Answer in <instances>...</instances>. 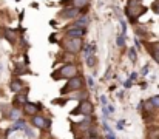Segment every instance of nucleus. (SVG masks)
<instances>
[{
    "instance_id": "nucleus-16",
    "label": "nucleus",
    "mask_w": 159,
    "mask_h": 139,
    "mask_svg": "<svg viewBox=\"0 0 159 139\" xmlns=\"http://www.w3.org/2000/svg\"><path fill=\"white\" fill-rule=\"evenodd\" d=\"M71 3H73L74 8L80 9V8H87L88 3H90V0H71Z\"/></svg>"
},
{
    "instance_id": "nucleus-19",
    "label": "nucleus",
    "mask_w": 159,
    "mask_h": 139,
    "mask_svg": "<svg viewBox=\"0 0 159 139\" xmlns=\"http://www.w3.org/2000/svg\"><path fill=\"white\" fill-rule=\"evenodd\" d=\"M5 39H8L9 44H16V34H14V31L6 30V31H5Z\"/></svg>"
},
{
    "instance_id": "nucleus-1",
    "label": "nucleus",
    "mask_w": 159,
    "mask_h": 139,
    "mask_svg": "<svg viewBox=\"0 0 159 139\" xmlns=\"http://www.w3.org/2000/svg\"><path fill=\"white\" fill-rule=\"evenodd\" d=\"M125 12H127L130 22H136V19L142 12H145V6H142L141 0H128L127 8H125Z\"/></svg>"
},
{
    "instance_id": "nucleus-8",
    "label": "nucleus",
    "mask_w": 159,
    "mask_h": 139,
    "mask_svg": "<svg viewBox=\"0 0 159 139\" xmlns=\"http://www.w3.org/2000/svg\"><path fill=\"white\" fill-rule=\"evenodd\" d=\"M79 14H80V9H77V8H74V6H71V8L68 6V8H63V9L60 11V17H63V19H66V20L77 19Z\"/></svg>"
},
{
    "instance_id": "nucleus-13",
    "label": "nucleus",
    "mask_w": 159,
    "mask_h": 139,
    "mask_svg": "<svg viewBox=\"0 0 159 139\" xmlns=\"http://www.w3.org/2000/svg\"><path fill=\"white\" fill-rule=\"evenodd\" d=\"M9 121H12V122H16L17 119H20V108H17V107H12L9 111H8V116H6Z\"/></svg>"
},
{
    "instance_id": "nucleus-34",
    "label": "nucleus",
    "mask_w": 159,
    "mask_h": 139,
    "mask_svg": "<svg viewBox=\"0 0 159 139\" xmlns=\"http://www.w3.org/2000/svg\"><path fill=\"white\" fill-rule=\"evenodd\" d=\"M134 42H136V48H134V49H141V42H139V39H136Z\"/></svg>"
},
{
    "instance_id": "nucleus-29",
    "label": "nucleus",
    "mask_w": 159,
    "mask_h": 139,
    "mask_svg": "<svg viewBox=\"0 0 159 139\" xmlns=\"http://www.w3.org/2000/svg\"><path fill=\"white\" fill-rule=\"evenodd\" d=\"M124 124H125V121L124 119H120L117 124H116V127H117V130H124Z\"/></svg>"
},
{
    "instance_id": "nucleus-10",
    "label": "nucleus",
    "mask_w": 159,
    "mask_h": 139,
    "mask_svg": "<svg viewBox=\"0 0 159 139\" xmlns=\"http://www.w3.org/2000/svg\"><path fill=\"white\" fill-rule=\"evenodd\" d=\"M90 16H87V14H84V16H79L77 17V20L73 23V26H76V28H84V30H87V26L90 25Z\"/></svg>"
},
{
    "instance_id": "nucleus-32",
    "label": "nucleus",
    "mask_w": 159,
    "mask_h": 139,
    "mask_svg": "<svg viewBox=\"0 0 159 139\" xmlns=\"http://www.w3.org/2000/svg\"><path fill=\"white\" fill-rule=\"evenodd\" d=\"M145 34H147V33H145V30H141V28L138 30V36H145Z\"/></svg>"
},
{
    "instance_id": "nucleus-21",
    "label": "nucleus",
    "mask_w": 159,
    "mask_h": 139,
    "mask_svg": "<svg viewBox=\"0 0 159 139\" xmlns=\"http://www.w3.org/2000/svg\"><path fill=\"white\" fill-rule=\"evenodd\" d=\"M116 45L119 46V48H124V46H125V36L119 34V36L116 37Z\"/></svg>"
},
{
    "instance_id": "nucleus-18",
    "label": "nucleus",
    "mask_w": 159,
    "mask_h": 139,
    "mask_svg": "<svg viewBox=\"0 0 159 139\" xmlns=\"http://www.w3.org/2000/svg\"><path fill=\"white\" fill-rule=\"evenodd\" d=\"M70 99H77V100H87L88 99V91H79L77 94H74V96H71Z\"/></svg>"
},
{
    "instance_id": "nucleus-4",
    "label": "nucleus",
    "mask_w": 159,
    "mask_h": 139,
    "mask_svg": "<svg viewBox=\"0 0 159 139\" xmlns=\"http://www.w3.org/2000/svg\"><path fill=\"white\" fill-rule=\"evenodd\" d=\"M93 110H94V107H93V104H91L90 100H82V102H80V104L77 105V108H74V110L71 111V114H82V116H91Z\"/></svg>"
},
{
    "instance_id": "nucleus-11",
    "label": "nucleus",
    "mask_w": 159,
    "mask_h": 139,
    "mask_svg": "<svg viewBox=\"0 0 159 139\" xmlns=\"http://www.w3.org/2000/svg\"><path fill=\"white\" fill-rule=\"evenodd\" d=\"M23 88H25V84H23L22 79H12L11 84H9V90L12 93H19V91H22Z\"/></svg>"
},
{
    "instance_id": "nucleus-15",
    "label": "nucleus",
    "mask_w": 159,
    "mask_h": 139,
    "mask_svg": "<svg viewBox=\"0 0 159 139\" xmlns=\"http://www.w3.org/2000/svg\"><path fill=\"white\" fill-rule=\"evenodd\" d=\"M85 62H87V65H88L90 68H93V67L96 65V54H94V53L87 54V56H85Z\"/></svg>"
},
{
    "instance_id": "nucleus-28",
    "label": "nucleus",
    "mask_w": 159,
    "mask_h": 139,
    "mask_svg": "<svg viewBox=\"0 0 159 139\" xmlns=\"http://www.w3.org/2000/svg\"><path fill=\"white\" fill-rule=\"evenodd\" d=\"M102 113H104V116H105L107 119H110V114H111V113L108 111V108H107V105H105V107H102Z\"/></svg>"
},
{
    "instance_id": "nucleus-9",
    "label": "nucleus",
    "mask_w": 159,
    "mask_h": 139,
    "mask_svg": "<svg viewBox=\"0 0 159 139\" xmlns=\"http://www.w3.org/2000/svg\"><path fill=\"white\" fill-rule=\"evenodd\" d=\"M42 104H34V102H25L23 104V111L28 114V116H34L37 114L39 110H42Z\"/></svg>"
},
{
    "instance_id": "nucleus-6",
    "label": "nucleus",
    "mask_w": 159,
    "mask_h": 139,
    "mask_svg": "<svg viewBox=\"0 0 159 139\" xmlns=\"http://www.w3.org/2000/svg\"><path fill=\"white\" fill-rule=\"evenodd\" d=\"M31 124L40 130H45V128H50L51 127V119L45 118V116H40V114H34L31 116Z\"/></svg>"
},
{
    "instance_id": "nucleus-24",
    "label": "nucleus",
    "mask_w": 159,
    "mask_h": 139,
    "mask_svg": "<svg viewBox=\"0 0 159 139\" xmlns=\"http://www.w3.org/2000/svg\"><path fill=\"white\" fill-rule=\"evenodd\" d=\"M148 73H150V67H148V65H144V67L141 68V74H142V76H147Z\"/></svg>"
},
{
    "instance_id": "nucleus-23",
    "label": "nucleus",
    "mask_w": 159,
    "mask_h": 139,
    "mask_svg": "<svg viewBox=\"0 0 159 139\" xmlns=\"http://www.w3.org/2000/svg\"><path fill=\"white\" fill-rule=\"evenodd\" d=\"M25 73H30V71H26L23 65H17L16 67V74H25Z\"/></svg>"
},
{
    "instance_id": "nucleus-2",
    "label": "nucleus",
    "mask_w": 159,
    "mask_h": 139,
    "mask_svg": "<svg viewBox=\"0 0 159 139\" xmlns=\"http://www.w3.org/2000/svg\"><path fill=\"white\" fill-rule=\"evenodd\" d=\"M51 76H53V79H71V77L77 76V68L73 63H66L57 73H53Z\"/></svg>"
},
{
    "instance_id": "nucleus-20",
    "label": "nucleus",
    "mask_w": 159,
    "mask_h": 139,
    "mask_svg": "<svg viewBox=\"0 0 159 139\" xmlns=\"http://www.w3.org/2000/svg\"><path fill=\"white\" fill-rule=\"evenodd\" d=\"M128 59L131 60V63H134L138 60V53L134 48H128Z\"/></svg>"
},
{
    "instance_id": "nucleus-5",
    "label": "nucleus",
    "mask_w": 159,
    "mask_h": 139,
    "mask_svg": "<svg viewBox=\"0 0 159 139\" xmlns=\"http://www.w3.org/2000/svg\"><path fill=\"white\" fill-rule=\"evenodd\" d=\"M82 46H84L82 39H66V40L63 42V48H65L68 53H71V54L79 53V51L82 49Z\"/></svg>"
},
{
    "instance_id": "nucleus-38",
    "label": "nucleus",
    "mask_w": 159,
    "mask_h": 139,
    "mask_svg": "<svg viewBox=\"0 0 159 139\" xmlns=\"http://www.w3.org/2000/svg\"><path fill=\"white\" fill-rule=\"evenodd\" d=\"M0 71H2V63H0Z\"/></svg>"
},
{
    "instance_id": "nucleus-7",
    "label": "nucleus",
    "mask_w": 159,
    "mask_h": 139,
    "mask_svg": "<svg viewBox=\"0 0 159 139\" xmlns=\"http://www.w3.org/2000/svg\"><path fill=\"white\" fill-rule=\"evenodd\" d=\"M85 34H87V30L84 28H76V26L66 28V39H84Z\"/></svg>"
},
{
    "instance_id": "nucleus-36",
    "label": "nucleus",
    "mask_w": 159,
    "mask_h": 139,
    "mask_svg": "<svg viewBox=\"0 0 159 139\" xmlns=\"http://www.w3.org/2000/svg\"><path fill=\"white\" fill-rule=\"evenodd\" d=\"M105 139H116L114 135H105Z\"/></svg>"
},
{
    "instance_id": "nucleus-27",
    "label": "nucleus",
    "mask_w": 159,
    "mask_h": 139,
    "mask_svg": "<svg viewBox=\"0 0 159 139\" xmlns=\"http://www.w3.org/2000/svg\"><path fill=\"white\" fill-rule=\"evenodd\" d=\"M133 84H134V82H133L131 79H127V81L124 82V87H125V88H131V87H133Z\"/></svg>"
},
{
    "instance_id": "nucleus-33",
    "label": "nucleus",
    "mask_w": 159,
    "mask_h": 139,
    "mask_svg": "<svg viewBox=\"0 0 159 139\" xmlns=\"http://www.w3.org/2000/svg\"><path fill=\"white\" fill-rule=\"evenodd\" d=\"M101 102H102V107H105L107 105V97L105 96H101Z\"/></svg>"
},
{
    "instance_id": "nucleus-37",
    "label": "nucleus",
    "mask_w": 159,
    "mask_h": 139,
    "mask_svg": "<svg viewBox=\"0 0 159 139\" xmlns=\"http://www.w3.org/2000/svg\"><path fill=\"white\" fill-rule=\"evenodd\" d=\"M117 97H119V99H122V97H124V91H119V93H117Z\"/></svg>"
},
{
    "instance_id": "nucleus-35",
    "label": "nucleus",
    "mask_w": 159,
    "mask_h": 139,
    "mask_svg": "<svg viewBox=\"0 0 159 139\" xmlns=\"http://www.w3.org/2000/svg\"><path fill=\"white\" fill-rule=\"evenodd\" d=\"M11 133H12V128H8V130L5 132V136H9Z\"/></svg>"
},
{
    "instance_id": "nucleus-22",
    "label": "nucleus",
    "mask_w": 159,
    "mask_h": 139,
    "mask_svg": "<svg viewBox=\"0 0 159 139\" xmlns=\"http://www.w3.org/2000/svg\"><path fill=\"white\" fill-rule=\"evenodd\" d=\"M150 102H152L153 108H159V94H156V96H153V97L150 99Z\"/></svg>"
},
{
    "instance_id": "nucleus-3",
    "label": "nucleus",
    "mask_w": 159,
    "mask_h": 139,
    "mask_svg": "<svg viewBox=\"0 0 159 139\" xmlns=\"http://www.w3.org/2000/svg\"><path fill=\"white\" fill-rule=\"evenodd\" d=\"M84 87V79L82 76H74L71 79H68L66 85L60 90V94H65L66 91H73V90H80Z\"/></svg>"
},
{
    "instance_id": "nucleus-30",
    "label": "nucleus",
    "mask_w": 159,
    "mask_h": 139,
    "mask_svg": "<svg viewBox=\"0 0 159 139\" xmlns=\"http://www.w3.org/2000/svg\"><path fill=\"white\" fill-rule=\"evenodd\" d=\"M153 11H155L156 14H159V0H156V2L153 3Z\"/></svg>"
},
{
    "instance_id": "nucleus-26",
    "label": "nucleus",
    "mask_w": 159,
    "mask_h": 139,
    "mask_svg": "<svg viewBox=\"0 0 159 139\" xmlns=\"http://www.w3.org/2000/svg\"><path fill=\"white\" fill-rule=\"evenodd\" d=\"M87 84H88L90 88H93V87H94V79H93L91 76H88V77H87Z\"/></svg>"
},
{
    "instance_id": "nucleus-25",
    "label": "nucleus",
    "mask_w": 159,
    "mask_h": 139,
    "mask_svg": "<svg viewBox=\"0 0 159 139\" xmlns=\"http://www.w3.org/2000/svg\"><path fill=\"white\" fill-rule=\"evenodd\" d=\"M23 132L26 133V136H28V138H34V133H33V130H31L30 127H25V128H23Z\"/></svg>"
},
{
    "instance_id": "nucleus-12",
    "label": "nucleus",
    "mask_w": 159,
    "mask_h": 139,
    "mask_svg": "<svg viewBox=\"0 0 159 139\" xmlns=\"http://www.w3.org/2000/svg\"><path fill=\"white\" fill-rule=\"evenodd\" d=\"M148 51L152 54V57L159 63V42H155V44H148Z\"/></svg>"
},
{
    "instance_id": "nucleus-14",
    "label": "nucleus",
    "mask_w": 159,
    "mask_h": 139,
    "mask_svg": "<svg viewBox=\"0 0 159 139\" xmlns=\"http://www.w3.org/2000/svg\"><path fill=\"white\" fill-rule=\"evenodd\" d=\"M28 102V88H23V91H19L16 96V104H25Z\"/></svg>"
},
{
    "instance_id": "nucleus-17",
    "label": "nucleus",
    "mask_w": 159,
    "mask_h": 139,
    "mask_svg": "<svg viewBox=\"0 0 159 139\" xmlns=\"http://www.w3.org/2000/svg\"><path fill=\"white\" fill-rule=\"evenodd\" d=\"M25 127H26V122H25V121H23V119L20 118V119H17V121L14 122V127H12V132H14V130H23Z\"/></svg>"
},
{
    "instance_id": "nucleus-31",
    "label": "nucleus",
    "mask_w": 159,
    "mask_h": 139,
    "mask_svg": "<svg viewBox=\"0 0 159 139\" xmlns=\"http://www.w3.org/2000/svg\"><path fill=\"white\" fill-rule=\"evenodd\" d=\"M128 79H131V81H133V82H134V81H136V79H138V73H131V74H130V77H128Z\"/></svg>"
},
{
    "instance_id": "nucleus-39",
    "label": "nucleus",
    "mask_w": 159,
    "mask_h": 139,
    "mask_svg": "<svg viewBox=\"0 0 159 139\" xmlns=\"http://www.w3.org/2000/svg\"><path fill=\"white\" fill-rule=\"evenodd\" d=\"M17 2H19V0H17Z\"/></svg>"
}]
</instances>
